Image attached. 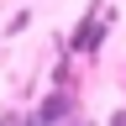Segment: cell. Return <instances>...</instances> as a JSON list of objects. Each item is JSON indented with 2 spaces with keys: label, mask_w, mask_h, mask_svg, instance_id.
I'll use <instances>...</instances> for the list:
<instances>
[{
  "label": "cell",
  "mask_w": 126,
  "mask_h": 126,
  "mask_svg": "<svg viewBox=\"0 0 126 126\" xmlns=\"http://www.w3.org/2000/svg\"><path fill=\"white\" fill-rule=\"evenodd\" d=\"M110 26H116V11H110L105 0H89V5H84V16H79V21H74V32H68V42H63V53H74V58H94V53L105 47Z\"/></svg>",
  "instance_id": "cell-1"
},
{
  "label": "cell",
  "mask_w": 126,
  "mask_h": 126,
  "mask_svg": "<svg viewBox=\"0 0 126 126\" xmlns=\"http://www.w3.org/2000/svg\"><path fill=\"white\" fill-rule=\"evenodd\" d=\"M74 116H79V94L58 84V89L42 94V105L26 116V126H63V121H74Z\"/></svg>",
  "instance_id": "cell-2"
},
{
  "label": "cell",
  "mask_w": 126,
  "mask_h": 126,
  "mask_svg": "<svg viewBox=\"0 0 126 126\" xmlns=\"http://www.w3.org/2000/svg\"><path fill=\"white\" fill-rule=\"evenodd\" d=\"M105 126H126V110H110V121Z\"/></svg>",
  "instance_id": "cell-3"
},
{
  "label": "cell",
  "mask_w": 126,
  "mask_h": 126,
  "mask_svg": "<svg viewBox=\"0 0 126 126\" xmlns=\"http://www.w3.org/2000/svg\"><path fill=\"white\" fill-rule=\"evenodd\" d=\"M79 126H89V121H79Z\"/></svg>",
  "instance_id": "cell-4"
}]
</instances>
